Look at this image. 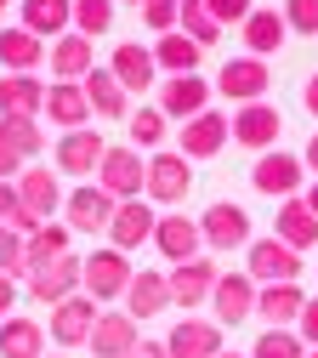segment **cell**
I'll return each instance as SVG.
<instances>
[{"label": "cell", "instance_id": "cell-12", "mask_svg": "<svg viewBox=\"0 0 318 358\" xmlns=\"http://www.w3.org/2000/svg\"><path fill=\"white\" fill-rule=\"evenodd\" d=\"M267 85H273V69L261 63V57H227L222 63V74H216V92L227 97V103H261L267 97Z\"/></svg>", "mask_w": 318, "mask_h": 358}, {"label": "cell", "instance_id": "cell-16", "mask_svg": "<svg viewBox=\"0 0 318 358\" xmlns=\"http://www.w3.org/2000/svg\"><path fill=\"white\" fill-rule=\"evenodd\" d=\"M256 279L245 273V267H233V273H222L216 290H210V313H216V324H245L250 313H256Z\"/></svg>", "mask_w": 318, "mask_h": 358}, {"label": "cell", "instance_id": "cell-9", "mask_svg": "<svg viewBox=\"0 0 318 358\" xmlns=\"http://www.w3.org/2000/svg\"><path fill=\"white\" fill-rule=\"evenodd\" d=\"M80 290H85V256H74V250L29 273V296L45 301V307H57V301H68V296H80Z\"/></svg>", "mask_w": 318, "mask_h": 358}, {"label": "cell", "instance_id": "cell-24", "mask_svg": "<svg viewBox=\"0 0 318 358\" xmlns=\"http://www.w3.org/2000/svg\"><path fill=\"white\" fill-rule=\"evenodd\" d=\"M85 347H91V358H131L136 352V319L131 313H97Z\"/></svg>", "mask_w": 318, "mask_h": 358}, {"label": "cell", "instance_id": "cell-1", "mask_svg": "<svg viewBox=\"0 0 318 358\" xmlns=\"http://www.w3.org/2000/svg\"><path fill=\"white\" fill-rule=\"evenodd\" d=\"M188 188H194V159H182L176 148H159V154H148V176H143V199L159 210V205H182L188 199Z\"/></svg>", "mask_w": 318, "mask_h": 358}, {"label": "cell", "instance_id": "cell-28", "mask_svg": "<svg viewBox=\"0 0 318 358\" xmlns=\"http://www.w3.org/2000/svg\"><path fill=\"white\" fill-rule=\"evenodd\" d=\"M239 34H245V46H250V57H273L284 46V34H290V23H284V12H273V6H256L245 23H239Z\"/></svg>", "mask_w": 318, "mask_h": 358}, {"label": "cell", "instance_id": "cell-37", "mask_svg": "<svg viewBox=\"0 0 318 358\" xmlns=\"http://www.w3.org/2000/svg\"><path fill=\"white\" fill-rule=\"evenodd\" d=\"M176 29L188 34L199 52L210 46V40H222V23H216V17L205 12V0H176Z\"/></svg>", "mask_w": 318, "mask_h": 358}, {"label": "cell", "instance_id": "cell-22", "mask_svg": "<svg viewBox=\"0 0 318 358\" xmlns=\"http://www.w3.org/2000/svg\"><path fill=\"white\" fill-rule=\"evenodd\" d=\"M17 199L40 216V222H52L63 210V182H57V171H45V165H23L17 171Z\"/></svg>", "mask_w": 318, "mask_h": 358}, {"label": "cell", "instance_id": "cell-55", "mask_svg": "<svg viewBox=\"0 0 318 358\" xmlns=\"http://www.w3.org/2000/svg\"><path fill=\"white\" fill-rule=\"evenodd\" d=\"M6 6H12V0H0V12H6Z\"/></svg>", "mask_w": 318, "mask_h": 358}, {"label": "cell", "instance_id": "cell-10", "mask_svg": "<svg viewBox=\"0 0 318 358\" xmlns=\"http://www.w3.org/2000/svg\"><path fill=\"white\" fill-rule=\"evenodd\" d=\"M131 273H136V267H131L125 250H114V245H108V250H91V256H85V296L97 301V307H103V301H120L125 285H131Z\"/></svg>", "mask_w": 318, "mask_h": 358}, {"label": "cell", "instance_id": "cell-44", "mask_svg": "<svg viewBox=\"0 0 318 358\" xmlns=\"http://www.w3.org/2000/svg\"><path fill=\"white\" fill-rule=\"evenodd\" d=\"M143 23L154 29V40L171 34L176 29V0H143Z\"/></svg>", "mask_w": 318, "mask_h": 358}, {"label": "cell", "instance_id": "cell-33", "mask_svg": "<svg viewBox=\"0 0 318 358\" xmlns=\"http://www.w3.org/2000/svg\"><path fill=\"white\" fill-rule=\"evenodd\" d=\"M199 57H205V52H199L182 29H171V34L154 40V69H159L165 80H171V74H199Z\"/></svg>", "mask_w": 318, "mask_h": 358}, {"label": "cell", "instance_id": "cell-42", "mask_svg": "<svg viewBox=\"0 0 318 358\" xmlns=\"http://www.w3.org/2000/svg\"><path fill=\"white\" fill-rule=\"evenodd\" d=\"M0 273L23 279V234H12L6 222H0Z\"/></svg>", "mask_w": 318, "mask_h": 358}, {"label": "cell", "instance_id": "cell-32", "mask_svg": "<svg viewBox=\"0 0 318 358\" xmlns=\"http://www.w3.org/2000/svg\"><path fill=\"white\" fill-rule=\"evenodd\" d=\"M0 358H45V330L29 319V313L0 319Z\"/></svg>", "mask_w": 318, "mask_h": 358}, {"label": "cell", "instance_id": "cell-36", "mask_svg": "<svg viewBox=\"0 0 318 358\" xmlns=\"http://www.w3.org/2000/svg\"><path fill=\"white\" fill-rule=\"evenodd\" d=\"M0 137H6L23 159H40L45 154V125L29 120V114H0Z\"/></svg>", "mask_w": 318, "mask_h": 358}, {"label": "cell", "instance_id": "cell-8", "mask_svg": "<svg viewBox=\"0 0 318 358\" xmlns=\"http://www.w3.org/2000/svg\"><path fill=\"white\" fill-rule=\"evenodd\" d=\"M216 279H222V267H216L210 250L194 256V262H182V267H171V273H165V285H171V307H182V313L205 307L210 290H216Z\"/></svg>", "mask_w": 318, "mask_h": 358}, {"label": "cell", "instance_id": "cell-29", "mask_svg": "<svg viewBox=\"0 0 318 358\" xmlns=\"http://www.w3.org/2000/svg\"><path fill=\"white\" fill-rule=\"evenodd\" d=\"M23 29L34 40H63L74 29V0H23Z\"/></svg>", "mask_w": 318, "mask_h": 358}, {"label": "cell", "instance_id": "cell-26", "mask_svg": "<svg viewBox=\"0 0 318 358\" xmlns=\"http://www.w3.org/2000/svg\"><path fill=\"white\" fill-rule=\"evenodd\" d=\"M45 57H52V74L57 80H85L91 69H97V40H85V34H63V40H52L45 46Z\"/></svg>", "mask_w": 318, "mask_h": 358}, {"label": "cell", "instance_id": "cell-34", "mask_svg": "<svg viewBox=\"0 0 318 358\" xmlns=\"http://www.w3.org/2000/svg\"><path fill=\"white\" fill-rule=\"evenodd\" d=\"M40 108H45V80H34V74H6L0 80V114L40 120Z\"/></svg>", "mask_w": 318, "mask_h": 358}, {"label": "cell", "instance_id": "cell-56", "mask_svg": "<svg viewBox=\"0 0 318 358\" xmlns=\"http://www.w3.org/2000/svg\"><path fill=\"white\" fill-rule=\"evenodd\" d=\"M125 6H143V0H125Z\"/></svg>", "mask_w": 318, "mask_h": 358}, {"label": "cell", "instance_id": "cell-18", "mask_svg": "<svg viewBox=\"0 0 318 358\" xmlns=\"http://www.w3.org/2000/svg\"><path fill=\"white\" fill-rule=\"evenodd\" d=\"M154 222H159V210L148 199H120L114 205V222H108V245L125 250V256L136 245H154Z\"/></svg>", "mask_w": 318, "mask_h": 358}, {"label": "cell", "instance_id": "cell-7", "mask_svg": "<svg viewBox=\"0 0 318 358\" xmlns=\"http://www.w3.org/2000/svg\"><path fill=\"white\" fill-rule=\"evenodd\" d=\"M245 273L256 285H301V256L279 239H250L245 245Z\"/></svg>", "mask_w": 318, "mask_h": 358}, {"label": "cell", "instance_id": "cell-47", "mask_svg": "<svg viewBox=\"0 0 318 358\" xmlns=\"http://www.w3.org/2000/svg\"><path fill=\"white\" fill-rule=\"evenodd\" d=\"M12 307H17V279L0 273V319H12Z\"/></svg>", "mask_w": 318, "mask_h": 358}, {"label": "cell", "instance_id": "cell-25", "mask_svg": "<svg viewBox=\"0 0 318 358\" xmlns=\"http://www.w3.org/2000/svg\"><path fill=\"white\" fill-rule=\"evenodd\" d=\"M273 239H279V245H290L296 256L318 245V216L307 210V199H301V194H296V199H279V222H273Z\"/></svg>", "mask_w": 318, "mask_h": 358}, {"label": "cell", "instance_id": "cell-14", "mask_svg": "<svg viewBox=\"0 0 318 358\" xmlns=\"http://www.w3.org/2000/svg\"><path fill=\"white\" fill-rule=\"evenodd\" d=\"M103 154H108V143H103V131H63L57 137V154H52V165H57V176H97V165H103Z\"/></svg>", "mask_w": 318, "mask_h": 358}, {"label": "cell", "instance_id": "cell-15", "mask_svg": "<svg viewBox=\"0 0 318 358\" xmlns=\"http://www.w3.org/2000/svg\"><path fill=\"white\" fill-rule=\"evenodd\" d=\"M154 250L171 262V267H182V262H194V256H205V239H199V216H182V210H165L159 222H154Z\"/></svg>", "mask_w": 318, "mask_h": 358}, {"label": "cell", "instance_id": "cell-51", "mask_svg": "<svg viewBox=\"0 0 318 358\" xmlns=\"http://www.w3.org/2000/svg\"><path fill=\"white\" fill-rule=\"evenodd\" d=\"M301 165L318 176V131H312V137H307V154H301Z\"/></svg>", "mask_w": 318, "mask_h": 358}, {"label": "cell", "instance_id": "cell-20", "mask_svg": "<svg viewBox=\"0 0 318 358\" xmlns=\"http://www.w3.org/2000/svg\"><path fill=\"white\" fill-rule=\"evenodd\" d=\"M45 120H52L57 131H85L91 125V103H85V85L80 80H57V85H45Z\"/></svg>", "mask_w": 318, "mask_h": 358}, {"label": "cell", "instance_id": "cell-54", "mask_svg": "<svg viewBox=\"0 0 318 358\" xmlns=\"http://www.w3.org/2000/svg\"><path fill=\"white\" fill-rule=\"evenodd\" d=\"M301 358H318V347H307V352H301Z\"/></svg>", "mask_w": 318, "mask_h": 358}, {"label": "cell", "instance_id": "cell-49", "mask_svg": "<svg viewBox=\"0 0 318 358\" xmlns=\"http://www.w3.org/2000/svg\"><path fill=\"white\" fill-rule=\"evenodd\" d=\"M301 108H307V114H312V120H318V74H312V80H307V85H301Z\"/></svg>", "mask_w": 318, "mask_h": 358}, {"label": "cell", "instance_id": "cell-52", "mask_svg": "<svg viewBox=\"0 0 318 358\" xmlns=\"http://www.w3.org/2000/svg\"><path fill=\"white\" fill-rule=\"evenodd\" d=\"M301 199H307V210L318 216V176H307V188H301Z\"/></svg>", "mask_w": 318, "mask_h": 358}, {"label": "cell", "instance_id": "cell-48", "mask_svg": "<svg viewBox=\"0 0 318 358\" xmlns=\"http://www.w3.org/2000/svg\"><path fill=\"white\" fill-rule=\"evenodd\" d=\"M17 205H23V199H17V182H0V222H12Z\"/></svg>", "mask_w": 318, "mask_h": 358}, {"label": "cell", "instance_id": "cell-35", "mask_svg": "<svg viewBox=\"0 0 318 358\" xmlns=\"http://www.w3.org/2000/svg\"><path fill=\"white\" fill-rule=\"evenodd\" d=\"M68 245H74V234L63 228V222H45L40 234H29V239H23V279L34 273V267L57 262V256H68Z\"/></svg>", "mask_w": 318, "mask_h": 358}, {"label": "cell", "instance_id": "cell-23", "mask_svg": "<svg viewBox=\"0 0 318 358\" xmlns=\"http://www.w3.org/2000/svg\"><path fill=\"white\" fill-rule=\"evenodd\" d=\"M165 352L171 358H222V324L216 319H182L165 336Z\"/></svg>", "mask_w": 318, "mask_h": 358}, {"label": "cell", "instance_id": "cell-11", "mask_svg": "<svg viewBox=\"0 0 318 358\" xmlns=\"http://www.w3.org/2000/svg\"><path fill=\"white\" fill-rule=\"evenodd\" d=\"M159 92V114L165 120H194V114H205L210 108V97H216V85L210 80H199V74H171V80H159L154 85Z\"/></svg>", "mask_w": 318, "mask_h": 358}, {"label": "cell", "instance_id": "cell-2", "mask_svg": "<svg viewBox=\"0 0 318 358\" xmlns=\"http://www.w3.org/2000/svg\"><path fill=\"white\" fill-rule=\"evenodd\" d=\"M250 188L267 194V199H296V194L307 188V165H301V154H284V148L256 154V165H250Z\"/></svg>", "mask_w": 318, "mask_h": 358}, {"label": "cell", "instance_id": "cell-19", "mask_svg": "<svg viewBox=\"0 0 318 358\" xmlns=\"http://www.w3.org/2000/svg\"><path fill=\"white\" fill-rule=\"evenodd\" d=\"M108 74L131 92H148V85H159V69H154V46H143V40H120L114 57H108Z\"/></svg>", "mask_w": 318, "mask_h": 358}, {"label": "cell", "instance_id": "cell-53", "mask_svg": "<svg viewBox=\"0 0 318 358\" xmlns=\"http://www.w3.org/2000/svg\"><path fill=\"white\" fill-rule=\"evenodd\" d=\"M222 358H250V352H222Z\"/></svg>", "mask_w": 318, "mask_h": 358}, {"label": "cell", "instance_id": "cell-43", "mask_svg": "<svg viewBox=\"0 0 318 358\" xmlns=\"http://www.w3.org/2000/svg\"><path fill=\"white\" fill-rule=\"evenodd\" d=\"M205 12H210L222 29H239V23L256 12V0H205Z\"/></svg>", "mask_w": 318, "mask_h": 358}, {"label": "cell", "instance_id": "cell-5", "mask_svg": "<svg viewBox=\"0 0 318 358\" xmlns=\"http://www.w3.org/2000/svg\"><path fill=\"white\" fill-rule=\"evenodd\" d=\"M97 301H91L85 290L80 296H68V301H57L52 307V319H45V336H52V347L57 352H74V347H85L91 341V324H97Z\"/></svg>", "mask_w": 318, "mask_h": 358}, {"label": "cell", "instance_id": "cell-3", "mask_svg": "<svg viewBox=\"0 0 318 358\" xmlns=\"http://www.w3.org/2000/svg\"><path fill=\"white\" fill-rule=\"evenodd\" d=\"M199 239H205L210 256H222V250H245V245L256 239V234H250V210L233 205V199L205 205V216H199Z\"/></svg>", "mask_w": 318, "mask_h": 358}, {"label": "cell", "instance_id": "cell-39", "mask_svg": "<svg viewBox=\"0 0 318 358\" xmlns=\"http://www.w3.org/2000/svg\"><path fill=\"white\" fill-rule=\"evenodd\" d=\"M114 29V0H74V34L103 40Z\"/></svg>", "mask_w": 318, "mask_h": 358}, {"label": "cell", "instance_id": "cell-50", "mask_svg": "<svg viewBox=\"0 0 318 358\" xmlns=\"http://www.w3.org/2000/svg\"><path fill=\"white\" fill-rule=\"evenodd\" d=\"M131 358H171V352H165V341H136Z\"/></svg>", "mask_w": 318, "mask_h": 358}, {"label": "cell", "instance_id": "cell-17", "mask_svg": "<svg viewBox=\"0 0 318 358\" xmlns=\"http://www.w3.org/2000/svg\"><path fill=\"white\" fill-rule=\"evenodd\" d=\"M222 148H227V114L222 108H205L194 120H182V131H176V154L182 159H210Z\"/></svg>", "mask_w": 318, "mask_h": 358}, {"label": "cell", "instance_id": "cell-57", "mask_svg": "<svg viewBox=\"0 0 318 358\" xmlns=\"http://www.w3.org/2000/svg\"><path fill=\"white\" fill-rule=\"evenodd\" d=\"M52 358H63V352H52Z\"/></svg>", "mask_w": 318, "mask_h": 358}, {"label": "cell", "instance_id": "cell-45", "mask_svg": "<svg viewBox=\"0 0 318 358\" xmlns=\"http://www.w3.org/2000/svg\"><path fill=\"white\" fill-rule=\"evenodd\" d=\"M296 336H301V347H318V296H307L301 319H296Z\"/></svg>", "mask_w": 318, "mask_h": 358}, {"label": "cell", "instance_id": "cell-27", "mask_svg": "<svg viewBox=\"0 0 318 358\" xmlns=\"http://www.w3.org/2000/svg\"><path fill=\"white\" fill-rule=\"evenodd\" d=\"M301 307H307V290L301 285H261L256 290V313L267 319V330H296Z\"/></svg>", "mask_w": 318, "mask_h": 358}, {"label": "cell", "instance_id": "cell-30", "mask_svg": "<svg viewBox=\"0 0 318 358\" xmlns=\"http://www.w3.org/2000/svg\"><path fill=\"white\" fill-rule=\"evenodd\" d=\"M80 85H85V103H91V114H97V120H125V114H131L125 85H120L108 69H91Z\"/></svg>", "mask_w": 318, "mask_h": 358}, {"label": "cell", "instance_id": "cell-41", "mask_svg": "<svg viewBox=\"0 0 318 358\" xmlns=\"http://www.w3.org/2000/svg\"><path fill=\"white\" fill-rule=\"evenodd\" d=\"M284 23H290V34L318 40V0H284Z\"/></svg>", "mask_w": 318, "mask_h": 358}, {"label": "cell", "instance_id": "cell-46", "mask_svg": "<svg viewBox=\"0 0 318 358\" xmlns=\"http://www.w3.org/2000/svg\"><path fill=\"white\" fill-rule=\"evenodd\" d=\"M23 165H29V159H23L6 137H0V182H17V171H23Z\"/></svg>", "mask_w": 318, "mask_h": 358}, {"label": "cell", "instance_id": "cell-21", "mask_svg": "<svg viewBox=\"0 0 318 358\" xmlns=\"http://www.w3.org/2000/svg\"><path fill=\"white\" fill-rule=\"evenodd\" d=\"M120 301H125L131 319H159V313H171V285H165V273H154V267H136Z\"/></svg>", "mask_w": 318, "mask_h": 358}, {"label": "cell", "instance_id": "cell-38", "mask_svg": "<svg viewBox=\"0 0 318 358\" xmlns=\"http://www.w3.org/2000/svg\"><path fill=\"white\" fill-rule=\"evenodd\" d=\"M165 137H171V120H165L159 108H136V114H131V148H136V154H159Z\"/></svg>", "mask_w": 318, "mask_h": 358}, {"label": "cell", "instance_id": "cell-40", "mask_svg": "<svg viewBox=\"0 0 318 358\" xmlns=\"http://www.w3.org/2000/svg\"><path fill=\"white\" fill-rule=\"evenodd\" d=\"M301 352H307V347H301L296 330H261L256 347H250V358H301Z\"/></svg>", "mask_w": 318, "mask_h": 358}, {"label": "cell", "instance_id": "cell-31", "mask_svg": "<svg viewBox=\"0 0 318 358\" xmlns=\"http://www.w3.org/2000/svg\"><path fill=\"white\" fill-rule=\"evenodd\" d=\"M45 63V40H34L23 23L17 29H0V69L6 74H34Z\"/></svg>", "mask_w": 318, "mask_h": 358}, {"label": "cell", "instance_id": "cell-13", "mask_svg": "<svg viewBox=\"0 0 318 358\" xmlns=\"http://www.w3.org/2000/svg\"><path fill=\"white\" fill-rule=\"evenodd\" d=\"M114 222V199L97 182H80L74 194H63V228L68 234H108Z\"/></svg>", "mask_w": 318, "mask_h": 358}, {"label": "cell", "instance_id": "cell-4", "mask_svg": "<svg viewBox=\"0 0 318 358\" xmlns=\"http://www.w3.org/2000/svg\"><path fill=\"white\" fill-rule=\"evenodd\" d=\"M143 176H148V154H136V148L125 143V148H108V154H103V165H97L91 182L120 205V199H143Z\"/></svg>", "mask_w": 318, "mask_h": 358}, {"label": "cell", "instance_id": "cell-6", "mask_svg": "<svg viewBox=\"0 0 318 358\" xmlns=\"http://www.w3.org/2000/svg\"><path fill=\"white\" fill-rule=\"evenodd\" d=\"M279 131H284V120H279V108H273L267 97L261 103H239L233 120H227V137H233L239 148H250V154H267L273 143H279Z\"/></svg>", "mask_w": 318, "mask_h": 358}]
</instances>
